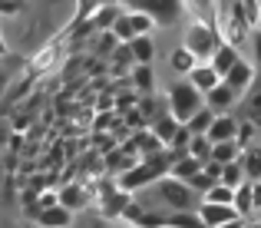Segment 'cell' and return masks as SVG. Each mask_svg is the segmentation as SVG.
<instances>
[{
  "label": "cell",
  "mask_w": 261,
  "mask_h": 228,
  "mask_svg": "<svg viewBox=\"0 0 261 228\" xmlns=\"http://www.w3.org/2000/svg\"><path fill=\"white\" fill-rule=\"evenodd\" d=\"M242 165H245V175H248L251 182H261V149H251L248 156L242 159Z\"/></svg>",
  "instance_id": "f1b7e54d"
},
{
  "label": "cell",
  "mask_w": 261,
  "mask_h": 228,
  "mask_svg": "<svg viewBox=\"0 0 261 228\" xmlns=\"http://www.w3.org/2000/svg\"><path fill=\"white\" fill-rule=\"evenodd\" d=\"M119 13H122V10H119L116 4H102L99 10L89 17V27H96V30H113V23L119 20Z\"/></svg>",
  "instance_id": "ac0fdd59"
},
{
  "label": "cell",
  "mask_w": 261,
  "mask_h": 228,
  "mask_svg": "<svg viewBox=\"0 0 261 228\" xmlns=\"http://www.w3.org/2000/svg\"><path fill=\"white\" fill-rule=\"evenodd\" d=\"M202 169H205V162H202V159H195L192 152H178L175 162H172V175L175 179H185V182H189L192 175H198Z\"/></svg>",
  "instance_id": "7c38bea8"
},
{
  "label": "cell",
  "mask_w": 261,
  "mask_h": 228,
  "mask_svg": "<svg viewBox=\"0 0 261 228\" xmlns=\"http://www.w3.org/2000/svg\"><path fill=\"white\" fill-rule=\"evenodd\" d=\"M129 46H133V57H136V63H152V57H155V43H152V37H149V33L136 37Z\"/></svg>",
  "instance_id": "7402d4cb"
},
{
  "label": "cell",
  "mask_w": 261,
  "mask_h": 228,
  "mask_svg": "<svg viewBox=\"0 0 261 228\" xmlns=\"http://www.w3.org/2000/svg\"><path fill=\"white\" fill-rule=\"evenodd\" d=\"M251 80H255V70H251V63H245V60H238V63H235L228 73L222 76V83H228V86L235 89L238 96H242V93H248Z\"/></svg>",
  "instance_id": "30bf717a"
},
{
  "label": "cell",
  "mask_w": 261,
  "mask_h": 228,
  "mask_svg": "<svg viewBox=\"0 0 261 228\" xmlns=\"http://www.w3.org/2000/svg\"><path fill=\"white\" fill-rule=\"evenodd\" d=\"M113 63H116V70H126V66H129V70H133V66H136V57H133V46H129V43H122L119 50L113 53Z\"/></svg>",
  "instance_id": "f546056e"
},
{
  "label": "cell",
  "mask_w": 261,
  "mask_h": 228,
  "mask_svg": "<svg viewBox=\"0 0 261 228\" xmlns=\"http://www.w3.org/2000/svg\"><path fill=\"white\" fill-rule=\"evenodd\" d=\"M178 126H182V122H178L172 113H162V116H155V119H152V133L159 136V139L166 142V146H172V139H175Z\"/></svg>",
  "instance_id": "2e32d148"
},
{
  "label": "cell",
  "mask_w": 261,
  "mask_h": 228,
  "mask_svg": "<svg viewBox=\"0 0 261 228\" xmlns=\"http://www.w3.org/2000/svg\"><path fill=\"white\" fill-rule=\"evenodd\" d=\"M126 7L136 10V13L152 17L159 27H172L185 13V0H126Z\"/></svg>",
  "instance_id": "277c9868"
},
{
  "label": "cell",
  "mask_w": 261,
  "mask_h": 228,
  "mask_svg": "<svg viewBox=\"0 0 261 228\" xmlns=\"http://www.w3.org/2000/svg\"><path fill=\"white\" fill-rule=\"evenodd\" d=\"M195 53H189V50H185V46H178V50L172 53V70L175 73H185V76H189L192 70H195Z\"/></svg>",
  "instance_id": "484cf974"
},
{
  "label": "cell",
  "mask_w": 261,
  "mask_h": 228,
  "mask_svg": "<svg viewBox=\"0 0 261 228\" xmlns=\"http://www.w3.org/2000/svg\"><path fill=\"white\" fill-rule=\"evenodd\" d=\"M189 152L195 159H202V162H208L212 159V139L205 133H198V136H192V142H189Z\"/></svg>",
  "instance_id": "83f0119b"
},
{
  "label": "cell",
  "mask_w": 261,
  "mask_h": 228,
  "mask_svg": "<svg viewBox=\"0 0 261 228\" xmlns=\"http://www.w3.org/2000/svg\"><path fill=\"white\" fill-rule=\"evenodd\" d=\"M189 80H192V86H198L202 93H208V89H215L218 83H222V76H218V70L212 63H205V66H195V70L189 73Z\"/></svg>",
  "instance_id": "5bb4252c"
},
{
  "label": "cell",
  "mask_w": 261,
  "mask_h": 228,
  "mask_svg": "<svg viewBox=\"0 0 261 228\" xmlns=\"http://www.w3.org/2000/svg\"><path fill=\"white\" fill-rule=\"evenodd\" d=\"M99 198H102V215H106V218H122L126 205L133 202V198H129V192L122 189L119 182H102Z\"/></svg>",
  "instance_id": "52a82bcc"
},
{
  "label": "cell",
  "mask_w": 261,
  "mask_h": 228,
  "mask_svg": "<svg viewBox=\"0 0 261 228\" xmlns=\"http://www.w3.org/2000/svg\"><path fill=\"white\" fill-rule=\"evenodd\" d=\"M129 80H133V86L139 89V93H152V86H155V76L149 70V63H136L133 73H129Z\"/></svg>",
  "instance_id": "ffe728a7"
},
{
  "label": "cell",
  "mask_w": 261,
  "mask_h": 228,
  "mask_svg": "<svg viewBox=\"0 0 261 228\" xmlns=\"http://www.w3.org/2000/svg\"><path fill=\"white\" fill-rule=\"evenodd\" d=\"M205 136L212 139V146H215V142L238 139V119H235V116H215V122H212V129Z\"/></svg>",
  "instance_id": "8fae6325"
},
{
  "label": "cell",
  "mask_w": 261,
  "mask_h": 228,
  "mask_svg": "<svg viewBox=\"0 0 261 228\" xmlns=\"http://www.w3.org/2000/svg\"><path fill=\"white\" fill-rule=\"evenodd\" d=\"M4 83H7V76H4V73H0V89H4Z\"/></svg>",
  "instance_id": "ab89813d"
},
{
  "label": "cell",
  "mask_w": 261,
  "mask_h": 228,
  "mask_svg": "<svg viewBox=\"0 0 261 228\" xmlns=\"http://www.w3.org/2000/svg\"><path fill=\"white\" fill-rule=\"evenodd\" d=\"M60 205H66L70 212H80V209L86 205L83 185H63V192H60Z\"/></svg>",
  "instance_id": "44dd1931"
},
{
  "label": "cell",
  "mask_w": 261,
  "mask_h": 228,
  "mask_svg": "<svg viewBox=\"0 0 261 228\" xmlns=\"http://www.w3.org/2000/svg\"><path fill=\"white\" fill-rule=\"evenodd\" d=\"M129 228H136V225H129Z\"/></svg>",
  "instance_id": "b9f144b4"
},
{
  "label": "cell",
  "mask_w": 261,
  "mask_h": 228,
  "mask_svg": "<svg viewBox=\"0 0 261 228\" xmlns=\"http://www.w3.org/2000/svg\"><path fill=\"white\" fill-rule=\"evenodd\" d=\"M205 202H222V205H235V189L231 185L215 182L208 192H205Z\"/></svg>",
  "instance_id": "4316f807"
},
{
  "label": "cell",
  "mask_w": 261,
  "mask_h": 228,
  "mask_svg": "<svg viewBox=\"0 0 261 228\" xmlns=\"http://www.w3.org/2000/svg\"><path fill=\"white\" fill-rule=\"evenodd\" d=\"M215 182H218V179H215V175H208V172H205V169L198 172V175H192V179H189V185H192V189H195V192H202V195H205V192H208V189H212V185H215Z\"/></svg>",
  "instance_id": "1f68e13d"
},
{
  "label": "cell",
  "mask_w": 261,
  "mask_h": 228,
  "mask_svg": "<svg viewBox=\"0 0 261 228\" xmlns=\"http://www.w3.org/2000/svg\"><path fill=\"white\" fill-rule=\"evenodd\" d=\"M202 106H205V93L198 86H192V80H178L175 86L169 89V113H172L178 122H189Z\"/></svg>",
  "instance_id": "7a4b0ae2"
},
{
  "label": "cell",
  "mask_w": 261,
  "mask_h": 228,
  "mask_svg": "<svg viewBox=\"0 0 261 228\" xmlns=\"http://www.w3.org/2000/svg\"><path fill=\"white\" fill-rule=\"evenodd\" d=\"M245 116H248V119L255 122V126H261V89L248 99V109H245Z\"/></svg>",
  "instance_id": "d6a6232c"
},
{
  "label": "cell",
  "mask_w": 261,
  "mask_h": 228,
  "mask_svg": "<svg viewBox=\"0 0 261 228\" xmlns=\"http://www.w3.org/2000/svg\"><path fill=\"white\" fill-rule=\"evenodd\" d=\"M235 209H238V215H251L255 212V182L251 179H245L235 189Z\"/></svg>",
  "instance_id": "e0dca14e"
},
{
  "label": "cell",
  "mask_w": 261,
  "mask_h": 228,
  "mask_svg": "<svg viewBox=\"0 0 261 228\" xmlns=\"http://www.w3.org/2000/svg\"><path fill=\"white\" fill-rule=\"evenodd\" d=\"M7 57V43H4V37H0V60Z\"/></svg>",
  "instance_id": "74e56055"
},
{
  "label": "cell",
  "mask_w": 261,
  "mask_h": 228,
  "mask_svg": "<svg viewBox=\"0 0 261 228\" xmlns=\"http://www.w3.org/2000/svg\"><path fill=\"white\" fill-rule=\"evenodd\" d=\"M251 46H255V60H258V66H261V27L251 33Z\"/></svg>",
  "instance_id": "e575fe53"
},
{
  "label": "cell",
  "mask_w": 261,
  "mask_h": 228,
  "mask_svg": "<svg viewBox=\"0 0 261 228\" xmlns=\"http://www.w3.org/2000/svg\"><path fill=\"white\" fill-rule=\"evenodd\" d=\"M155 27L152 17H146V13H136V10H122L119 20L113 23V33L119 43H133L136 37H142V33H149Z\"/></svg>",
  "instance_id": "8992f818"
},
{
  "label": "cell",
  "mask_w": 261,
  "mask_h": 228,
  "mask_svg": "<svg viewBox=\"0 0 261 228\" xmlns=\"http://www.w3.org/2000/svg\"><path fill=\"white\" fill-rule=\"evenodd\" d=\"M235 99H238V93L228 83H218L215 89L205 93V106H212V109H228V106H235Z\"/></svg>",
  "instance_id": "4fadbf2b"
},
{
  "label": "cell",
  "mask_w": 261,
  "mask_h": 228,
  "mask_svg": "<svg viewBox=\"0 0 261 228\" xmlns=\"http://www.w3.org/2000/svg\"><path fill=\"white\" fill-rule=\"evenodd\" d=\"M245 179H248V175H245L242 159H235V162H225V165H222V179H218V182H222V185H231V189H238Z\"/></svg>",
  "instance_id": "603a6c76"
},
{
  "label": "cell",
  "mask_w": 261,
  "mask_h": 228,
  "mask_svg": "<svg viewBox=\"0 0 261 228\" xmlns=\"http://www.w3.org/2000/svg\"><path fill=\"white\" fill-rule=\"evenodd\" d=\"M175 156H178V152H172V149H169V152H155V156H142L133 169H126L119 175V185L129 192V195H133L136 189H142V185H155L162 175L172 172Z\"/></svg>",
  "instance_id": "6da1fadb"
},
{
  "label": "cell",
  "mask_w": 261,
  "mask_h": 228,
  "mask_svg": "<svg viewBox=\"0 0 261 228\" xmlns=\"http://www.w3.org/2000/svg\"><path fill=\"white\" fill-rule=\"evenodd\" d=\"M185 50L195 53L198 60H212V53L222 46V40H218V30L212 23H205V20H195V23L185 30Z\"/></svg>",
  "instance_id": "5b68a950"
},
{
  "label": "cell",
  "mask_w": 261,
  "mask_h": 228,
  "mask_svg": "<svg viewBox=\"0 0 261 228\" xmlns=\"http://www.w3.org/2000/svg\"><path fill=\"white\" fill-rule=\"evenodd\" d=\"M255 209H261V182H255Z\"/></svg>",
  "instance_id": "d590c367"
},
{
  "label": "cell",
  "mask_w": 261,
  "mask_h": 228,
  "mask_svg": "<svg viewBox=\"0 0 261 228\" xmlns=\"http://www.w3.org/2000/svg\"><path fill=\"white\" fill-rule=\"evenodd\" d=\"M258 228H261V225H258Z\"/></svg>",
  "instance_id": "7bdbcfd3"
},
{
  "label": "cell",
  "mask_w": 261,
  "mask_h": 228,
  "mask_svg": "<svg viewBox=\"0 0 261 228\" xmlns=\"http://www.w3.org/2000/svg\"><path fill=\"white\" fill-rule=\"evenodd\" d=\"M238 60H242V57H238V50H235V46H231V43H222L215 53H212V60H208V63L218 70V76H225V73L231 70V66L238 63Z\"/></svg>",
  "instance_id": "9a60e30c"
},
{
  "label": "cell",
  "mask_w": 261,
  "mask_h": 228,
  "mask_svg": "<svg viewBox=\"0 0 261 228\" xmlns=\"http://www.w3.org/2000/svg\"><path fill=\"white\" fill-rule=\"evenodd\" d=\"M212 122H215V113H212V106H202V109H198V113L192 116L189 122H185V126H189L192 133L198 136V133H208V129H212Z\"/></svg>",
  "instance_id": "cb8c5ba5"
},
{
  "label": "cell",
  "mask_w": 261,
  "mask_h": 228,
  "mask_svg": "<svg viewBox=\"0 0 261 228\" xmlns=\"http://www.w3.org/2000/svg\"><path fill=\"white\" fill-rule=\"evenodd\" d=\"M258 27H261V10H258Z\"/></svg>",
  "instance_id": "60d3db41"
},
{
  "label": "cell",
  "mask_w": 261,
  "mask_h": 228,
  "mask_svg": "<svg viewBox=\"0 0 261 228\" xmlns=\"http://www.w3.org/2000/svg\"><path fill=\"white\" fill-rule=\"evenodd\" d=\"M102 4H113V0H76V20H83V17H93V13L99 10Z\"/></svg>",
  "instance_id": "4dcf8cb0"
},
{
  "label": "cell",
  "mask_w": 261,
  "mask_h": 228,
  "mask_svg": "<svg viewBox=\"0 0 261 228\" xmlns=\"http://www.w3.org/2000/svg\"><path fill=\"white\" fill-rule=\"evenodd\" d=\"M155 192H159V198L169 205V209H175V212H192L195 195H198V192L192 189L185 179H175L172 172H169V175H162L159 182H155Z\"/></svg>",
  "instance_id": "3957f363"
},
{
  "label": "cell",
  "mask_w": 261,
  "mask_h": 228,
  "mask_svg": "<svg viewBox=\"0 0 261 228\" xmlns=\"http://www.w3.org/2000/svg\"><path fill=\"white\" fill-rule=\"evenodd\" d=\"M198 218L205 222V228H218L231 218H242L235 205H222V202H202L198 205Z\"/></svg>",
  "instance_id": "ba28073f"
},
{
  "label": "cell",
  "mask_w": 261,
  "mask_h": 228,
  "mask_svg": "<svg viewBox=\"0 0 261 228\" xmlns=\"http://www.w3.org/2000/svg\"><path fill=\"white\" fill-rule=\"evenodd\" d=\"M20 0H0V13H20Z\"/></svg>",
  "instance_id": "836d02e7"
},
{
  "label": "cell",
  "mask_w": 261,
  "mask_h": 228,
  "mask_svg": "<svg viewBox=\"0 0 261 228\" xmlns=\"http://www.w3.org/2000/svg\"><path fill=\"white\" fill-rule=\"evenodd\" d=\"M218 228H242V218H231V222H225V225H218Z\"/></svg>",
  "instance_id": "8d00e7d4"
},
{
  "label": "cell",
  "mask_w": 261,
  "mask_h": 228,
  "mask_svg": "<svg viewBox=\"0 0 261 228\" xmlns=\"http://www.w3.org/2000/svg\"><path fill=\"white\" fill-rule=\"evenodd\" d=\"M129 156H133L129 149H116V152H109V156H106V169H113V172H119V175H122L126 169H133V165H136V159H129Z\"/></svg>",
  "instance_id": "d4e9b609"
},
{
  "label": "cell",
  "mask_w": 261,
  "mask_h": 228,
  "mask_svg": "<svg viewBox=\"0 0 261 228\" xmlns=\"http://www.w3.org/2000/svg\"><path fill=\"white\" fill-rule=\"evenodd\" d=\"M212 159L215 162H235V159H242V142L238 139H228V142H215L212 146Z\"/></svg>",
  "instance_id": "d6986e66"
},
{
  "label": "cell",
  "mask_w": 261,
  "mask_h": 228,
  "mask_svg": "<svg viewBox=\"0 0 261 228\" xmlns=\"http://www.w3.org/2000/svg\"><path fill=\"white\" fill-rule=\"evenodd\" d=\"M33 222L40 228H70L73 225V212L66 209V205L53 202V205H43V209L33 215Z\"/></svg>",
  "instance_id": "9c48e42d"
},
{
  "label": "cell",
  "mask_w": 261,
  "mask_h": 228,
  "mask_svg": "<svg viewBox=\"0 0 261 228\" xmlns=\"http://www.w3.org/2000/svg\"><path fill=\"white\" fill-rule=\"evenodd\" d=\"M198 7H202V10H208V7H212V0H198Z\"/></svg>",
  "instance_id": "f35d334b"
}]
</instances>
